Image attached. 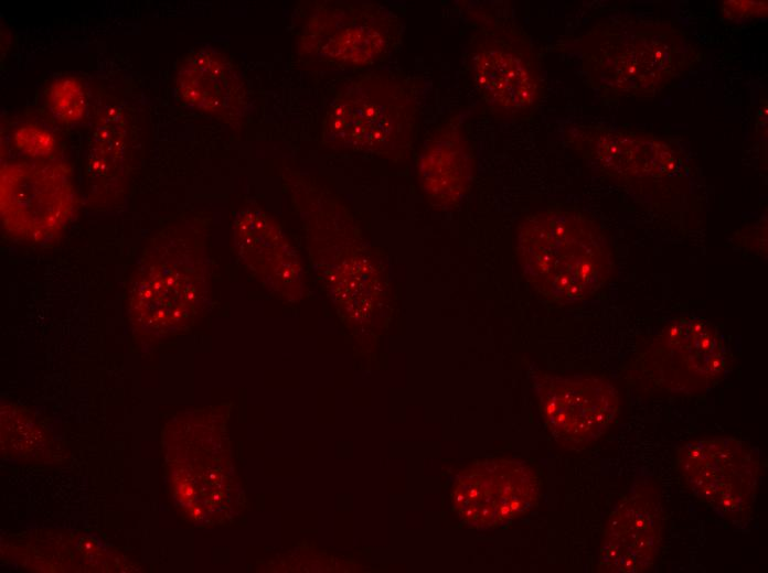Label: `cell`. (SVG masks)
<instances>
[{
	"label": "cell",
	"mask_w": 768,
	"mask_h": 573,
	"mask_svg": "<svg viewBox=\"0 0 768 573\" xmlns=\"http://www.w3.org/2000/svg\"><path fill=\"white\" fill-rule=\"evenodd\" d=\"M516 255L526 280L559 304L595 294L614 271L607 235L578 210L551 209L524 217L516 229Z\"/></svg>",
	"instance_id": "1"
},
{
	"label": "cell",
	"mask_w": 768,
	"mask_h": 573,
	"mask_svg": "<svg viewBox=\"0 0 768 573\" xmlns=\"http://www.w3.org/2000/svg\"><path fill=\"white\" fill-rule=\"evenodd\" d=\"M584 67L600 90L652 97L686 73L700 52L685 32L669 23H600L582 40Z\"/></svg>",
	"instance_id": "2"
},
{
	"label": "cell",
	"mask_w": 768,
	"mask_h": 573,
	"mask_svg": "<svg viewBox=\"0 0 768 573\" xmlns=\"http://www.w3.org/2000/svg\"><path fill=\"white\" fill-rule=\"evenodd\" d=\"M419 90L412 78L371 72L341 84L324 118L323 140L335 149L397 159L418 130Z\"/></svg>",
	"instance_id": "3"
},
{
	"label": "cell",
	"mask_w": 768,
	"mask_h": 573,
	"mask_svg": "<svg viewBox=\"0 0 768 573\" xmlns=\"http://www.w3.org/2000/svg\"><path fill=\"white\" fill-rule=\"evenodd\" d=\"M478 24L467 61L482 100L499 118L531 116L543 99L544 80L530 37L514 22L493 15H482Z\"/></svg>",
	"instance_id": "4"
},
{
	"label": "cell",
	"mask_w": 768,
	"mask_h": 573,
	"mask_svg": "<svg viewBox=\"0 0 768 573\" xmlns=\"http://www.w3.org/2000/svg\"><path fill=\"white\" fill-rule=\"evenodd\" d=\"M398 15L376 2L314 1L298 13V53L342 66L386 58L401 41Z\"/></svg>",
	"instance_id": "5"
},
{
	"label": "cell",
	"mask_w": 768,
	"mask_h": 573,
	"mask_svg": "<svg viewBox=\"0 0 768 573\" xmlns=\"http://www.w3.org/2000/svg\"><path fill=\"white\" fill-rule=\"evenodd\" d=\"M75 204L65 165L28 160L1 166V223L12 238L43 242L57 236L72 218Z\"/></svg>",
	"instance_id": "6"
},
{
	"label": "cell",
	"mask_w": 768,
	"mask_h": 573,
	"mask_svg": "<svg viewBox=\"0 0 768 573\" xmlns=\"http://www.w3.org/2000/svg\"><path fill=\"white\" fill-rule=\"evenodd\" d=\"M678 469L687 488L729 521L749 515L759 479L758 455L734 437L700 439L678 453Z\"/></svg>",
	"instance_id": "7"
},
{
	"label": "cell",
	"mask_w": 768,
	"mask_h": 573,
	"mask_svg": "<svg viewBox=\"0 0 768 573\" xmlns=\"http://www.w3.org/2000/svg\"><path fill=\"white\" fill-rule=\"evenodd\" d=\"M727 361L728 350L717 328L702 320L683 318L652 340L641 366L659 390L685 394L717 380Z\"/></svg>",
	"instance_id": "8"
},
{
	"label": "cell",
	"mask_w": 768,
	"mask_h": 573,
	"mask_svg": "<svg viewBox=\"0 0 768 573\" xmlns=\"http://www.w3.org/2000/svg\"><path fill=\"white\" fill-rule=\"evenodd\" d=\"M662 532L660 490L652 483H639L610 513L600 548L598 571H650L660 553Z\"/></svg>",
	"instance_id": "9"
},
{
	"label": "cell",
	"mask_w": 768,
	"mask_h": 573,
	"mask_svg": "<svg viewBox=\"0 0 768 573\" xmlns=\"http://www.w3.org/2000/svg\"><path fill=\"white\" fill-rule=\"evenodd\" d=\"M543 418L566 445H587L601 437L616 421L618 391L604 378L553 377L541 388Z\"/></svg>",
	"instance_id": "10"
},
{
	"label": "cell",
	"mask_w": 768,
	"mask_h": 573,
	"mask_svg": "<svg viewBox=\"0 0 768 573\" xmlns=\"http://www.w3.org/2000/svg\"><path fill=\"white\" fill-rule=\"evenodd\" d=\"M194 260L185 251L153 250L135 273L129 290L130 314L153 326L180 322L199 298Z\"/></svg>",
	"instance_id": "11"
},
{
	"label": "cell",
	"mask_w": 768,
	"mask_h": 573,
	"mask_svg": "<svg viewBox=\"0 0 768 573\" xmlns=\"http://www.w3.org/2000/svg\"><path fill=\"white\" fill-rule=\"evenodd\" d=\"M474 155L463 126L450 119L436 127L424 142L417 161V177L434 207L452 209L468 193Z\"/></svg>",
	"instance_id": "12"
},
{
	"label": "cell",
	"mask_w": 768,
	"mask_h": 573,
	"mask_svg": "<svg viewBox=\"0 0 768 573\" xmlns=\"http://www.w3.org/2000/svg\"><path fill=\"white\" fill-rule=\"evenodd\" d=\"M175 86L186 105L215 117L236 118L243 113L247 102L239 71L213 47L193 50L182 60Z\"/></svg>",
	"instance_id": "13"
},
{
	"label": "cell",
	"mask_w": 768,
	"mask_h": 573,
	"mask_svg": "<svg viewBox=\"0 0 768 573\" xmlns=\"http://www.w3.org/2000/svg\"><path fill=\"white\" fill-rule=\"evenodd\" d=\"M455 488L457 507L479 523L519 516L535 504L537 480L533 471L521 463L502 462L499 472L476 469Z\"/></svg>",
	"instance_id": "14"
},
{
	"label": "cell",
	"mask_w": 768,
	"mask_h": 573,
	"mask_svg": "<svg viewBox=\"0 0 768 573\" xmlns=\"http://www.w3.org/2000/svg\"><path fill=\"white\" fill-rule=\"evenodd\" d=\"M570 134L609 150L576 149L617 173L643 175L649 172H664L666 169L670 170L674 162L673 151L668 143L650 136L610 133L589 127H575Z\"/></svg>",
	"instance_id": "15"
},
{
	"label": "cell",
	"mask_w": 768,
	"mask_h": 573,
	"mask_svg": "<svg viewBox=\"0 0 768 573\" xmlns=\"http://www.w3.org/2000/svg\"><path fill=\"white\" fill-rule=\"evenodd\" d=\"M90 148V172L105 179L113 175L121 161L124 148V126L117 110L111 108L108 115L99 120Z\"/></svg>",
	"instance_id": "16"
},
{
	"label": "cell",
	"mask_w": 768,
	"mask_h": 573,
	"mask_svg": "<svg viewBox=\"0 0 768 573\" xmlns=\"http://www.w3.org/2000/svg\"><path fill=\"white\" fill-rule=\"evenodd\" d=\"M47 105L60 121H78L86 111L87 98L82 83L72 76L54 80L47 90Z\"/></svg>",
	"instance_id": "17"
},
{
	"label": "cell",
	"mask_w": 768,
	"mask_h": 573,
	"mask_svg": "<svg viewBox=\"0 0 768 573\" xmlns=\"http://www.w3.org/2000/svg\"><path fill=\"white\" fill-rule=\"evenodd\" d=\"M15 147L26 155L43 158L55 149V138L46 129L35 125H23L14 131Z\"/></svg>",
	"instance_id": "18"
},
{
	"label": "cell",
	"mask_w": 768,
	"mask_h": 573,
	"mask_svg": "<svg viewBox=\"0 0 768 573\" xmlns=\"http://www.w3.org/2000/svg\"><path fill=\"white\" fill-rule=\"evenodd\" d=\"M767 1L765 0H726L721 4L722 15L729 21H749L767 15Z\"/></svg>",
	"instance_id": "19"
}]
</instances>
